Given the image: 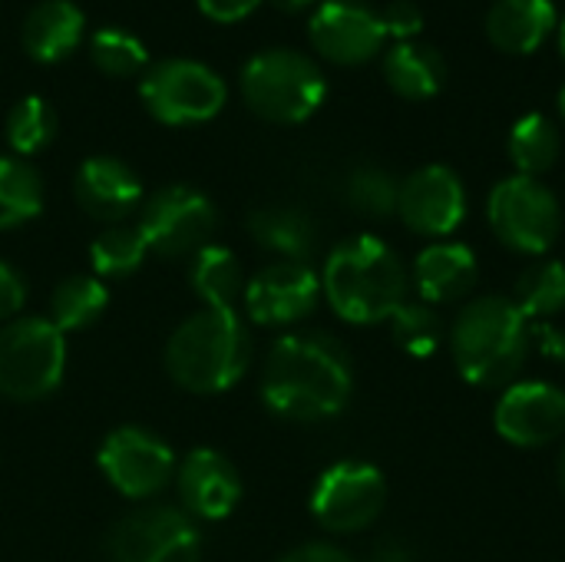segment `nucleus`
<instances>
[{
  "mask_svg": "<svg viewBox=\"0 0 565 562\" xmlns=\"http://www.w3.org/2000/svg\"><path fill=\"white\" fill-rule=\"evenodd\" d=\"M354 391V364L324 331L285 335L262 371V401L271 414L298 424L338 417Z\"/></svg>",
  "mask_w": 565,
  "mask_h": 562,
  "instance_id": "nucleus-1",
  "label": "nucleus"
},
{
  "mask_svg": "<svg viewBox=\"0 0 565 562\" xmlns=\"http://www.w3.org/2000/svg\"><path fill=\"white\" fill-rule=\"evenodd\" d=\"M321 295L351 325L391 321L407 301V268L377 235H354L331 248L321 272Z\"/></svg>",
  "mask_w": 565,
  "mask_h": 562,
  "instance_id": "nucleus-2",
  "label": "nucleus"
},
{
  "mask_svg": "<svg viewBox=\"0 0 565 562\" xmlns=\"http://www.w3.org/2000/svg\"><path fill=\"white\" fill-rule=\"evenodd\" d=\"M533 325L503 295L473 298L450 331V351L460 378L473 388L497 391L516 384L530 351H533Z\"/></svg>",
  "mask_w": 565,
  "mask_h": 562,
  "instance_id": "nucleus-3",
  "label": "nucleus"
},
{
  "mask_svg": "<svg viewBox=\"0 0 565 562\" xmlns=\"http://www.w3.org/2000/svg\"><path fill=\"white\" fill-rule=\"evenodd\" d=\"M252 361V338L242 318L202 308L182 321L166 344V371L189 394H222L235 388Z\"/></svg>",
  "mask_w": 565,
  "mask_h": 562,
  "instance_id": "nucleus-4",
  "label": "nucleus"
},
{
  "mask_svg": "<svg viewBox=\"0 0 565 562\" xmlns=\"http://www.w3.org/2000/svg\"><path fill=\"white\" fill-rule=\"evenodd\" d=\"M328 83L318 63L298 50L271 46L255 53L242 70V96L268 123L295 126L318 113Z\"/></svg>",
  "mask_w": 565,
  "mask_h": 562,
  "instance_id": "nucleus-5",
  "label": "nucleus"
},
{
  "mask_svg": "<svg viewBox=\"0 0 565 562\" xmlns=\"http://www.w3.org/2000/svg\"><path fill=\"white\" fill-rule=\"evenodd\" d=\"M66 371V338L50 318H13L0 328V394L20 404L53 394Z\"/></svg>",
  "mask_w": 565,
  "mask_h": 562,
  "instance_id": "nucleus-6",
  "label": "nucleus"
},
{
  "mask_svg": "<svg viewBox=\"0 0 565 562\" xmlns=\"http://www.w3.org/2000/svg\"><path fill=\"white\" fill-rule=\"evenodd\" d=\"M493 235L520 255H546L563 232V209L556 195L530 176L497 182L487 202Z\"/></svg>",
  "mask_w": 565,
  "mask_h": 562,
  "instance_id": "nucleus-7",
  "label": "nucleus"
},
{
  "mask_svg": "<svg viewBox=\"0 0 565 562\" xmlns=\"http://www.w3.org/2000/svg\"><path fill=\"white\" fill-rule=\"evenodd\" d=\"M146 109L169 126H195L222 113L225 79L199 60H162L139 79Z\"/></svg>",
  "mask_w": 565,
  "mask_h": 562,
  "instance_id": "nucleus-8",
  "label": "nucleus"
},
{
  "mask_svg": "<svg viewBox=\"0 0 565 562\" xmlns=\"http://www.w3.org/2000/svg\"><path fill=\"white\" fill-rule=\"evenodd\" d=\"M109 562H202V537L185 510L139 507L106 537Z\"/></svg>",
  "mask_w": 565,
  "mask_h": 562,
  "instance_id": "nucleus-9",
  "label": "nucleus"
},
{
  "mask_svg": "<svg viewBox=\"0 0 565 562\" xmlns=\"http://www.w3.org/2000/svg\"><path fill=\"white\" fill-rule=\"evenodd\" d=\"M387 503V480L367 460L331 464L311 490V517L328 533L367 530Z\"/></svg>",
  "mask_w": 565,
  "mask_h": 562,
  "instance_id": "nucleus-10",
  "label": "nucleus"
},
{
  "mask_svg": "<svg viewBox=\"0 0 565 562\" xmlns=\"http://www.w3.org/2000/svg\"><path fill=\"white\" fill-rule=\"evenodd\" d=\"M215 205L192 185H166L146 199L139 215V232L149 242V252L166 258H192L205 245H212L215 232Z\"/></svg>",
  "mask_w": 565,
  "mask_h": 562,
  "instance_id": "nucleus-11",
  "label": "nucleus"
},
{
  "mask_svg": "<svg viewBox=\"0 0 565 562\" xmlns=\"http://www.w3.org/2000/svg\"><path fill=\"white\" fill-rule=\"evenodd\" d=\"M96 464L103 477L129 500H149L175 477L172 447L159 434L146 427H132V424L116 427L103 441Z\"/></svg>",
  "mask_w": 565,
  "mask_h": 562,
  "instance_id": "nucleus-12",
  "label": "nucleus"
},
{
  "mask_svg": "<svg viewBox=\"0 0 565 562\" xmlns=\"http://www.w3.org/2000/svg\"><path fill=\"white\" fill-rule=\"evenodd\" d=\"M397 215L411 232H417L424 238L454 235L467 219L463 179L444 162H430V166L411 172L401 182Z\"/></svg>",
  "mask_w": 565,
  "mask_h": 562,
  "instance_id": "nucleus-13",
  "label": "nucleus"
},
{
  "mask_svg": "<svg viewBox=\"0 0 565 562\" xmlns=\"http://www.w3.org/2000/svg\"><path fill=\"white\" fill-rule=\"evenodd\" d=\"M308 36L324 60L358 66L384 50L387 26L384 17L361 0H324L308 20Z\"/></svg>",
  "mask_w": 565,
  "mask_h": 562,
  "instance_id": "nucleus-14",
  "label": "nucleus"
},
{
  "mask_svg": "<svg viewBox=\"0 0 565 562\" xmlns=\"http://www.w3.org/2000/svg\"><path fill=\"white\" fill-rule=\"evenodd\" d=\"M493 424L513 447H550L565 434V391L550 381H516L503 391Z\"/></svg>",
  "mask_w": 565,
  "mask_h": 562,
  "instance_id": "nucleus-15",
  "label": "nucleus"
},
{
  "mask_svg": "<svg viewBox=\"0 0 565 562\" xmlns=\"http://www.w3.org/2000/svg\"><path fill=\"white\" fill-rule=\"evenodd\" d=\"M245 311L258 325H295L318 308L321 278L305 262H275L245 285Z\"/></svg>",
  "mask_w": 565,
  "mask_h": 562,
  "instance_id": "nucleus-16",
  "label": "nucleus"
},
{
  "mask_svg": "<svg viewBox=\"0 0 565 562\" xmlns=\"http://www.w3.org/2000/svg\"><path fill=\"white\" fill-rule=\"evenodd\" d=\"M175 480L179 500L192 520H225L242 500L235 464L212 447H195L175 470Z\"/></svg>",
  "mask_w": 565,
  "mask_h": 562,
  "instance_id": "nucleus-17",
  "label": "nucleus"
},
{
  "mask_svg": "<svg viewBox=\"0 0 565 562\" xmlns=\"http://www.w3.org/2000/svg\"><path fill=\"white\" fill-rule=\"evenodd\" d=\"M76 202L103 222H122L142 202L139 176L113 156H89L76 169Z\"/></svg>",
  "mask_w": 565,
  "mask_h": 562,
  "instance_id": "nucleus-18",
  "label": "nucleus"
},
{
  "mask_svg": "<svg viewBox=\"0 0 565 562\" xmlns=\"http://www.w3.org/2000/svg\"><path fill=\"white\" fill-rule=\"evenodd\" d=\"M480 262L463 242H434L414 262V285L427 305H450L477 288Z\"/></svg>",
  "mask_w": 565,
  "mask_h": 562,
  "instance_id": "nucleus-19",
  "label": "nucleus"
},
{
  "mask_svg": "<svg viewBox=\"0 0 565 562\" xmlns=\"http://www.w3.org/2000/svg\"><path fill=\"white\" fill-rule=\"evenodd\" d=\"M559 26L553 0H497L487 13V36L500 53H536Z\"/></svg>",
  "mask_w": 565,
  "mask_h": 562,
  "instance_id": "nucleus-20",
  "label": "nucleus"
},
{
  "mask_svg": "<svg viewBox=\"0 0 565 562\" xmlns=\"http://www.w3.org/2000/svg\"><path fill=\"white\" fill-rule=\"evenodd\" d=\"M83 10L73 0H40L23 20V50L36 63H56L83 40Z\"/></svg>",
  "mask_w": 565,
  "mask_h": 562,
  "instance_id": "nucleus-21",
  "label": "nucleus"
},
{
  "mask_svg": "<svg viewBox=\"0 0 565 562\" xmlns=\"http://www.w3.org/2000/svg\"><path fill=\"white\" fill-rule=\"evenodd\" d=\"M384 79L404 99H430L447 83V60L424 40H401L384 53Z\"/></svg>",
  "mask_w": 565,
  "mask_h": 562,
  "instance_id": "nucleus-22",
  "label": "nucleus"
},
{
  "mask_svg": "<svg viewBox=\"0 0 565 562\" xmlns=\"http://www.w3.org/2000/svg\"><path fill=\"white\" fill-rule=\"evenodd\" d=\"M248 232L262 248L275 252L281 262H305L318 238L315 222L301 209H288V205L252 212Z\"/></svg>",
  "mask_w": 565,
  "mask_h": 562,
  "instance_id": "nucleus-23",
  "label": "nucleus"
},
{
  "mask_svg": "<svg viewBox=\"0 0 565 562\" xmlns=\"http://www.w3.org/2000/svg\"><path fill=\"white\" fill-rule=\"evenodd\" d=\"M189 285L202 298L205 308L232 311L235 298L245 295V278H242L238 255L232 248H222V245H205L202 252L192 255Z\"/></svg>",
  "mask_w": 565,
  "mask_h": 562,
  "instance_id": "nucleus-24",
  "label": "nucleus"
},
{
  "mask_svg": "<svg viewBox=\"0 0 565 562\" xmlns=\"http://www.w3.org/2000/svg\"><path fill=\"white\" fill-rule=\"evenodd\" d=\"M559 149H563L559 129L543 113H526L510 129V159L516 166V176L540 179L543 172H550L556 166Z\"/></svg>",
  "mask_w": 565,
  "mask_h": 562,
  "instance_id": "nucleus-25",
  "label": "nucleus"
},
{
  "mask_svg": "<svg viewBox=\"0 0 565 562\" xmlns=\"http://www.w3.org/2000/svg\"><path fill=\"white\" fill-rule=\"evenodd\" d=\"M106 305H109V291H106V285L99 278L70 275L50 295V321L63 335L66 331H83L106 311Z\"/></svg>",
  "mask_w": 565,
  "mask_h": 562,
  "instance_id": "nucleus-26",
  "label": "nucleus"
},
{
  "mask_svg": "<svg viewBox=\"0 0 565 562\" xmlns=\"http://www.w3.org/2000/svg\"><path fill=\"white\" fill-rule=\"evenodd\" d=\"M43 209V182L36 169L17 156H0V229H17Z\"/></svg>",
  "mask_w": 565,
  "mask_h": 562,
  "instance_id": "nucleus-27",
  "label": "nucleus"
},
{
  "mask_svg": "<svg viewBox=\"0 0 565 562\" xmlns=\"http://www.w3.org/2000/svg\"><path fill=\"white\" fill-rule=\"evenodd\" d=\"M513 305L526 321H550L565 308V265L563 262H533L513 288Z\"/></svg>",
  "mask_w": 565,
  "mask_h": 562,
  "instance_id": "nucleus-28",
  "label": "nucleus"
},
{
  "mask_svg": "<svg viewBox=\"0 0 565 562\" xmlns=\"http://www.w3.org/2000/svg\"><path fill=\"white\" fill-rule=\"evenodd\" d=\"M149 255V242L139 232V225H109L106 232H99L89 245V262L93 272L103 278H126L132 275Z\"/></svg>",
  "mask_w": 565,
  "mask_h": 562,
  "instance_id": "nucleus-29",
  "label": "nucleus"
},
{
  "mask_svg": "<svg viewBox=\"0 0 565 562\" xmlns=\"http://www.w3.org/2000/svg\"><path fill=\"white\" fill-rule=\"evenodd\" d=\"M56 136V113L43 96H23L7 116V142L17 156H33Z\"/></svg>",
  "mask_w": 565,
  "mask_h": 562,
  "instance_id": "nucleus-30",
  "label": "nucleus"
},
{
  "mask_svg": "<svg viewBox=\"0 0 565 562\" xmlns=\"http://www.w3.org/2000/svg\"><path fill=\"white\" fill-rule=\"evenodd\" d=\"M397 195H401V182L381 166H358L344 182L348 205L371 215V219L394 215L397 212Z\"/></svg>",
  "mask_w": 565,
  "mask_h": 562,
  "instance_id": "nucleus-31",
  "label": "nucleus"
},
{
  "mask_svg": "<svg viewBox=\"0 0 565 562\" xmlns=\"http://www.w3.org/2000/svg\"><path fill=\"white\" fill-rule=\"evenodd\" d=\"M391 331L411 358H430L440 348V318L427 301H404L391 318Z\"/></svg>",
  "mask_w": 565,
  "mask_h": 562,
  "instance_id": "nucleus-32",
  "label": "nucleus"
},
{
  "mask_svg": "<svg viewBox=\"0 0 565 562\" xmlns=\"http://www.w3.org/2000/svg\"><path fill=\"white\" fill-rule=\"evenodd\" d=\"M89 53H93V63L109 76H136L149 66V53H146L142 40L119 26L96 30Z\"/></svg>",
  "mask_w": 565,
  "mask_h": 562,
  "instance_id": "nucleus-33",
  "label": "nucleus"
},
{
  "mask_svg": "<svg viewBox=\"0 0 565 562\" xmlns=\"http://www.w3.org/2000/svg\"><path fill=\"white\" fill-rule=\"evenodd\" d=\"M381 17H384L387 36H397V43L417 40V33L424 30V13L414 0H391Z\"/></svg>",
  "mask_w": 565,
  "mask_h": 562,
  "instance_id": "nucleus-34",
  "label": "nucleus"
},
{
  "mask_svg": "<svg viewBox=\"0 0 565 562\" xmlns=\"http://www.w3.org/2000/svg\"><path fill=\"white\" fill-rule=\"evenodd\" d=\"M23 301H26L23 275L13 265L0 262V321H13L17 311L23 308Z\"/></svg>",
  "mask_w": 565,
  "mask_h": 562,
  "instance_id": "nucleus-35",
  "label": "nucleus"
},
{
  "mask_svg": "<svg viewBox=\"0 0 565 562\" xmlns=\"http://www.w3.org/2000/svg\"><path fill=\"white\" fill-rule=\"evenodd\" d=\"M530 335H533V348H540L543 358L565 364V328L553 321H536Z\"/></svg>",
  "mask_w": 565,
  "mask_h": 562,
  "instance_id": "nucleus-36",
  "label": "nucleus"
},
{
  "mask_svg": "<svg viewBox=\"0 0 565 562\" xmlns=\"http://www.w3.org/2000/svg\"><path fill=\"white\" fill-rule=\"evenodd\" d=\"M262 0H199V10L218 23H235V20H245Z\"/></svg>",
  "mask_w": 565,
  "mask_h": 562,
  "instance_id": "nucleus-37",
  "label": "nucleus"
},
{
  "mask_svg": "<svg viewBox=\"0 0 565 562\" xmlns=\"http://www.w3.org/2000/svg\"><path fill=\"white\" fill-rule=\"evenodd\" d=\"M278 562H354L341 547L331 543H305L291 553H285Z\"/></svg>",
  "mask_w": 565,
  "mask_h": 562,
  "instance_id": "nucleus-38",
  "label": "nucleus"
},
{
  "mask_svg": "<svg viewBox=\"0 0 565 562\" xmlns=\"http://www.w3.org/2000/svg\"><path fill=\"white\" fill-rule=\"evenodd\" d=\"M374 562H411V556L404 550H397L394 543H384V547H377Z\"/></svg>",
  "mask_w": 565,
  "mask_h": 562,
  "instance_id": "nucleus-39",
  "label": "nucleus"
},
{
  "mask_svg": "<svg viewBox=\"0 0 565 562\" xmlns=\"http://www.w3.org/2000/svg\"><path fill=\"white\" fill-rule=\"evenodd\" d=\"M278 10H285V13H301V10H308L315 0H271Z\"/></svg>",
  "mask_w": 565,
  "mask_h": 562,
  "instance_id": "nucleus-40",
  "label": "nucleus"
},
{
  "mask_svg": "<svg viewBox=\"0 0 565 562\" xmlns=\"http://www.w3.org/2000/svg\"><path fill=\"white\" fill-rule=\"evenodd\" d=\"M556 33H559V53H563V60H565V17H559V26H556Z\"/></svg>",
  "mask_w": 565,
  "mask_h": 562,
  "instance_id": "nucleus-41",
  "label": "nucleus"
},
{
  "mask_svg": "<svg viewBox=\"0 0 565 562\" xmlns=\"http://www.w3.org/2000/svg\"><path fill=\"white\" fill-rule=\"evenodd\" d=\"M559 113H563V119H565V86L559 89Z\"/></svg>",
  "mask_w": 565,
  "mask_h": 562,
  "instance_id": "nucleus-42",
  "label": "nucleus"
},
{
  "mask_svg": "<svg viewBox=\"0 0 565 562\" xmlns=\"http://www.w3.org/2000/svg\"><path fill=\"white\" fill-rule=\"evenodd\" d=\"M559 474H563V487H565V454H563V464H559Z\"/></svg>",
  "mask_w": 565,
  "mask_h": 562,
  "instance_id": "nucleus-43",
  "label": "nucleus"
}]
</instances>
